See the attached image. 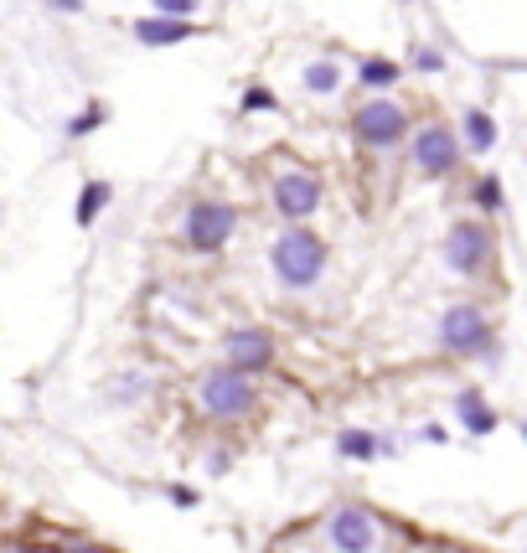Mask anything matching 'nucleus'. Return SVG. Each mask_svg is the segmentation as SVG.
Here are the masks:
<instances>
[{
    "instance_id": "obj_1",
    "label": "nucleus",
    "mask_w": 527,
    "mask_h": 553,
    "mask_svg": "<svg viewBox=\"0 0 527 553\" xmlns=\"http://www.w3.org/2000/svg\"><path fill=\"white\" fill-rule=\"evenodd\" d=\"M269 264H274V274H279V285L305 290V285H316L321 269H326V243H321L316 233H305V228H290V233L269 249Z\"/></svg>"
},
{
    "instance_id": "obj_2",
    "label": "nucleus",
    "mask_w": 527,
    "mask_h": 553,
    "mask_svg": "<svg viewBox=\"0 0 527 553\" xmlns=\"http://www.w3.org/2000/svg\"><path fill=\"white\" fill-rule=\"evenodd\" d=\"M197 398H202L207 414H223V419L248 414V409H254V378L238 373V367H217V373H207L197 383Z\"/></svg>"
},
{
    "instance_id": "obj_3",
    "label": "nucleus",
    "mask_w": 527,
    "mask_h": 553,
    "mask_svg": "<svg viewBox=\"0 0 527 553\" xmlns=\"http://www.w3.org/2000/svg\"><path fill=\"white\" fill-rule=\"evenodd\" d=\"M352 130L362 145L372 150H393L403 140V130H409V114H403L393 99H367L357 114H352Z\"/></svg>"
},
{
    "instance_id": "obj_4",
    "label": "nucleus",
    "mask_w": 527,
    "mask_h": 553,
    "mask_svg": "<svg viewBox=\"0 0 527 553\" xmlns=\"http://www.w3.org/2000/svg\"><path fill=\"white\" fill-rule=\"evenodd\" d=\"M233 228H238V207H228V202H197L192 212H186V243L192 249H223V243L233 238Z\"/></svg>"
},
{
    "instance_id": "obj_5",
    "label": "nucleus",
    "mask_w": 527,
    "mask_h": 553,
    "mask_svg": "<svg viewBox=\"0 0 527 553\" xmlns=\"http://www.w3.org/2000/svg\"><path fill=\"white\" fill-rule=\"evenodd\" d=\"M440 347L445 352H486L491 347V326L476 305H450L440 316Z\"/></svg>"
},
{
    "instance_id": "obj_6",
    "label": "nucleus",
    "mask_w": 527,
    "mask_h": 553,
    "mask_svg": "<svg viewBox=\"0 0 527 553\" xmlns=\"http://www.w3.org/2000/svg\"><path fill=\"white\" fill-rule=\"evenodd\" d=\"M445 259H450L455 274H481L486 259H491V228H486V223H471V218L455 223L450 238H445Z\"/></svg>"
},
{
    "instance_id": "obj_7",
    "label": "nucleus",
    "mask_w": 527,
    "mask_h": 553,
    "mask_svg": "<svg viewBox=\"0 0 527 553\" xmlns=\"http://www.w3.org/2000/svg\"><path fill=\"white\" fill-rule=\"evenodd\" d=\"M274 207L285 212V218H310V212L321 207V181L310 176V171H279Z\"/></svg>"
},
{
    "instance_id": "obj_8",
    "label": "nucleus",
    "mask_w": 527,
    "mask_h": 553,
    "mask_svg": "<svg viewBox=\"0 0 527 553\" xmlns=\"http://www.w3.org/2000/svg\"><path fill=\"white\" fill-rule=\"evenodd\" d=\"M414 161H419V171H429V176L455 171V161H460V140H455V130H445V125L419 130V135H414Z\"/></svg>"
},
{
    "instance_id": "obj_9",
    "label": "nucleus",
    "mask_w": 527,
    "mask_h": 553,
    "mask_svg": "<svg viewBox=\"0 0 527 553\" xmlns=\"http://www.w3.org/2000/svg\"><path fill=\"white\" fill-rule=\"evenodd\" d=\"M331 543H336V553H367L378 543V522H372V512H362V507H341L331 517Z\"/></svg>"
},
{
    "instance_id": "obj_10",
    "label": "nucleus",
    "mask_w": 527,
    "mask_h": 553,
    "mask_svg": "<svg viewBox=\"0 0 527 553\" xmlns=\"http://www.w3.org/2000/svg\"><path fill=\"white\" fill-rule=\"evenodd\" d=\"M228 362L238 367V373L254 378L259 367L274 362V342H269V331H233L228 336Z\"/></svg>"
},
{
    "instance_id": "obj_11",
    "label": "nucleus",
    "mask_w": 527,
    "mask_h": 553,
    "mask_svg": "<svg viewBox=\"0 0 527 553\" xmlns=\"http://www.w3.org/2000/svg\"><path fill=\"white\" fill-rule=\"evenodd\" d=\"M135 37L145 47H176L186 37H197V26L192 21H171V16H145V21H135Z\"/></svg>"
},
{
    "instance_id": "obj_12",
    "label": "nucleus",
    "mask_w": 527,
    "mask_h": 553,
    "mask_svg": "<svg viewBox=\"0 0 527 553\" xmlns=\"http://www.w3.org/2000/svg\"><path fill=\"white\" fill-rule=\"evenodd\" d=\"M455 419L471 429V435H491L496 429V409L481 398V388H460L455 393Z\"/></svg>"
},
{
    "instance_id": "obj_13",
    "label": "nucleus",
    "mask_w": 527,
    "mask_h": 553,
    "mask_svg": "<svg viewBox=\"0 0 527 553\" xmlns=\"http://www.w3.org/2000/svg\"><path fill=\"white\" fill-rule=\"evenodd\" d=\"M114 202V187H109V181H88V187L78 192V207H73V223L78 228H93V223H99V212Z\"/></svg>"
},
{
    "instance_id": "obj_14",
    "label": "nucleus",
    "mask_w": 527,
    "mask_h": 553,
    "mask_svg": "<svg viewBox=\"0 0 527 553\" xmlns=\"http://www.w3.org/2000/svg\"><path fill=\"white\" fill-rule=\"evenodd\" d=\"M465 145H471L476 156H486V150L496 145V119L486 109H465Z\"/></svg>"
},
{
    "instance_id": "obj_15",
    "label": "nucleus",
    "mask_w": 527,
    "mask_h": 553,
    "mask_svg": "<svg viewBox=\"0 0 527 553\" xmlns=\"http://www.w3.org/2000/svg\"><path fill=\"white\" fill-rule=\"evenodd\" d=\"M300 83L310 88V94H321V99H326V94H336V88H341V68L331 63V57H321V63H310V68H305Z\"/></svg>"
},
{
    "instance_id": "obj_16",
    "label": "nucleus",
    "mask_w": 527,
    "mask_h": 553,
    "mask_svg": "<svg viewBox=\"0 0 527 553\" xmlns=\"http://www.w3.org/2000/svg\"><path fill=\"white\" fill-rule=\"evenodd\" d=\"M357 78H362L367 88H393V83H398V63H393V57H362Z\"/></svg>"
},
{
    "instance_id": "obj_17",
    "label": "nucleus",
    "mask_w": 527,
    "mask_h": 553,
    "mask_svg": "<svg viewBox=\"0 0 527 553\" xmlns=\"http://www.w3.org/2000/svg\"><path fill=\"white\" fill-rule=\"evenodd\" d=\"M336 450H341V455H347V460H372V455H378L383 445H378V440H372V435H367V429H341V440H336Z\"/></svg>"
},
{
    "instance_id": "obj_18",
    "label": "nucleus",
    "mask_w": 527,
    "mask_h": 553,
    "mask_svg": "<svg viewBox=\"0 0 527 553\" xmlns=\"http://www.w3.org/2000/svg\"><path fill=\"white\" fill-rule=\"evenodd\" d=\"M476 207H481V212H502V207H507V192H502V181H496L491 171L476 181Z\"/></svg>"
},
{
    "instance_id": "obj_19",
    "label": "nucleus",
    "mask_w": 527,
    "mask_h": 553,
    "mask_svg": "<svg viewBox=\"0 0 527 553\" xmlns=\"http://www.w3.org/2000/svg\"><path fill=\"white\" fill-rule=\"evenodd\" d=\"M104 119H109V109H104V104H93L88 114H78L73 125H68V135H73V140H83V135H93V130H99Z\"/></svg>"
},
{
    "instance_id": "obj_20",
    "label": "nucleus",
    "mask_w": 527,
    "mask_h": 553,
    "mask_svg": "<svg viewBox=\"0 0 527 553\" xmlns=\"http://www.w3.org/2000/svg\"><path fill=\"white\" fill-rule=\"evenodd\" d=\"M150 6H155V16H171V21H186V16H192V11L202 6V0H150Z\"/></svg>"
},
{
    "instance_id": "obj_21",
    "label": "nucleus",
    "mask_w": 527,
    "mask_h": 553,
    "mask_svg": "<svg viewBox=\"0 0 527 553\" xmlns=\"http://www.w3.org/2000/svg\"><path fill=\"white\" fill-rule=\"evenodd\" d=\"M274 104H279V99L269 94V88H259V83L243 88V114H259V109H274Z\"/></svg>"
},
{
    "instance_id": "obj_22",
    "label": "nucleus",
    "mask_w": 527,
    "mask_h": 553,
    "mask_svg": "<svg viewBox=\"0 0 527 553\" xmlns=\"http://www.w3.org/2000/svg\"><path fill=\"white\" fill-rule=\"evenodd\" d=\"M414 68H419V73H440V68H445V57L434 52V47H424V52H414Z\"/></svg>"
},
{
    "instance_id": "obj_23",
    "label": "nucleus",
    "mask_w": 527,
    "mask_h": 553,
    "mask_svg": "<svg viewBox=\"0 0 527 553\" xmlns=\"http://www.w3.org/2000/svg\"><path fill=\"white\" fill-rule=\"evenodd\" d=\"M166 497H171V502H176L181 512H186V507H197V491H192V486H171Z\"/></svg>"
},
{
    "instance_id": "obj_24",
    "label": "nucleus",
    "mask_w": 527,
    "mask_h": 553,
    "mask_svg": "<svg viewBox=\"0 0 527 553\" xmlns=\"http://www.w3.org/2000/svg\"><path fill=\"white\" fill-rule=\"evenodd\" d=\"M47 6H52V11H62V16H78V11L88 6V0H47Z\"/></svg>"
},
{
    "instance_id": "obj_25",
    "label": "nucleus",
    "mask_w": 527,
    "mask_h": 553,
    "mask_svg": "<svg viewBox=\"0 0 527 553\" xmlns=\"http://www.w3.org/2000/svg\"><path fill=\"white\" fill-rule=\"evenodd\" d=\"M62 553H104V548H99V543H68Z\"/></svg>"
},
{
    "instance_id": "obj_26",
    "label": "nucleus",
    "mask_w": 527,
    "mask_h": 553,
    "mask_svg": "<svg viewBox=\"0 0 527 553\" xmlns=\"http://www.w3.org/2000/svg\"><path fill=\"white\" fill-rule=\"evenodd\" d=\"M522 440H527V424H522Z\"/></svg>"
}]
</instances>
